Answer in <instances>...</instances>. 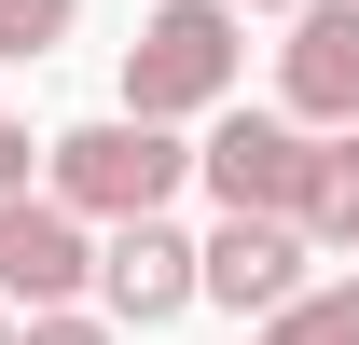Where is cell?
Wrapping results in <instances>:
<instances>
[{
	"instance_id": "cell-1",
	"label": "cell",
	"mask_w": 359,
	"mask_h": 345,
	"mask_svg": "<svg viewBox=\"0 0 359 345\" xmlns=\"http://www.w3.org/2000/svg\"><path fill=\"white\" fill-rule=\"evenodd\" d=\"M180 180H194V152H180L152 111H111V125H69V138H42V194H69L83 221L180 208Z\"/></svg>"
},
{
	"instance_id": "cell-2",
	"label": "cell",
	"mask_w": 359,
	"mask_h": 345,
	"mask_svg": "<svg viewBox=\"0 0 359 345\" xmlns=\"http://www.w3.org/2000/svg\"><path fill=\"white\" fill-rule=\"evenodd\" d=\"M235 28H249L235 0H166V14L125 42V111H152V125L222 111V97H235V69H249V42H235Z\"/></svg>"
},
{
	"instance_id": "cell-3",
	"label": "cell",
	"mask_w": 359,
	"mask_h": 345,
	"mask_svg": "<svg viewBox=\"0 0 359 345\" xmlns=\"http://www.w3.org/2000/svg\"><path fill=\"white\" fill-rule=\"evenodd\" d=\"M304 166H318V125H290V111H235L208 125V152H194V180L222 194V208H290L304 221Z\"/></svg>"
},
{
	"instance_id": "cell-4",
	"label": "cell",
	"mask_w": 359,
	"mask_h": 345,
	"mask_svg": "<svg viewBox=\"0 0 359 345\" xmlns=\"http://www.w3.org/2000/svg\"><path fill=\"white\" fill-rule=\"evenodd\" d=\"M97 276V221L69 208V194H0V304H69Z\"/></svg>"
},
{
	"instance_id": "cell-5",
	"label": "cell",
	"mask_w": 359,
	"mask_h": 345,
	"mask_svg": "<svg viewBox=\"0 0 359 345\" xmlns=\"http://www.w3.org/2000/svg\"><path fill=\"white\" fill-rule=\"evenodd\" d=\"M208 249V304H235V318H276V304L304 290V262H318V235L290 208H222V235H194Z\"/></svg>"
},
{
	"instance_id": "cell-6",
	"label": "cell",
	"mask_w": 359,
	"mask_h": 345,
	"mask_svg": "<svg viewBox=\"0 0 359 345\" xmlns=\"http://www.w3.org/2000/svg\"><path fill=\"white\" fill-rule=\"evenodd\" d=\"M276 111H290V125H359V0H290Z\"/></svg>"
},
{
	"instance_id": "cell-7",
	"label": "cell",
	"mask_w": 359,
	"mask_h": 345,
	"mask_svg": "<svg viewBox=\"0 0 359 345\" xmlns=\"http://www.w3.org/2000/svg\"><path fill=\"white\" fill-rule=\"evenodd\" d=\"M97 290H111V318H180V304H208V249H194L166 208H138V221H111Z\"/></svg>"
},
{
	"instance_id": "cell-8",
	"label": "cell",
	"mask_w": 359,
	"mask_h": 345,
	"mask_svg": "<svg viewBox=\"0 0 359 345\" xmlns=\"http://www.w3.org/2000/svg\"><path fill=\"white\" fill-rule=\"evenodd\" d=\"M249 345H359V276H304L276 318H249Z\"/></svg>"
},
{
	"instance_id": "cell-9",
	"label": "cell",
	"mask_w": 359,
	"mask_h": 345,
	"mask_svg": "<svg viewBox=\"0 0 359 345\" xmlns=\"http://www.w3.org/2000/svg\"><path fill=\"white\" fill-rule=\"evenodd\" d=\"M304 235L318 249L359 235V138H332V125H318V166H304Z\"/></svg>"
},
{
	"instance_id": "cell-10",
	"label": "cell",
	"mask_w": 359,
	"mask_h": 345,
	"mask_svg": "<svg viewBox=\"0 0 359 345\" xmlns=\"http://www.w3.org/2000/svg\"><path fill=\"white\" fill-rule=\"evenodd\" d=\"M83 0H0V55H55Z\"/></svg>"
},
{
	"instance_id": "cell-11",
	"label": "cell",
	"mask_w": 359,
	"mask_h": 345,
	"mask_svg": "<svg viewBox=\"0 0 359 345\" xmlns=\"http://www.w3.org/2000/svg\"><path fill=\"white\" fill-rule=\"evenodd\" d=\"M28 345H111V318H83V304H28Z\"/></svg>"
},
{
	"instance_id": "cell-12",
	"label": "cell",
	"mask_w": 359,
	"mask_h": 345,
	"mask_svg": "<svg viewBox=\"0 0 359 345\" xmlns=\"http://www.w3.org/2000/svg\"><path fill=\"white\" fill-rule=\"evenodd\" d=\"M28 180V125H14V97H0V194Z\"/></svg>"
},
{
	"instance_id": "cell-13",
	"label": "cell",
	"mask_w": 359,
	"mask_h": 345,
	"mask_svg": "<svg viewBox=\"0 0 359 345\" xmlns=\"http://www.w3.org/2000/svg\"><path fill=\"white\" fill-rule=\"evenodd\" d=\"M0 345H28V304H0Z\"/></svg>"
},
{
	"instance_id": "cell-14",
	"label": "cell",
	"mask_w": 359,
	"mask_h": 345,
	"mask_svg": "<svg viewBox=\"0 0 359 345\" xmlns=\"http://www.w3.org/2000/svg\"><path fill=\"white\" fill-rule=\"evenodd\" d=\"M235 14H290V0H235Z\"/></svg>"
},
{
	"instance_id": "cell-15",
	"label": "cell",
	"mask_w": 359,
	"mask_h": 345,
	"mask_svg": "<svg viewBox=\"0 0 359 345\" xmlns=\"http://www.w3.org/2000/svg\"><path fill=\"white\" fill-rule=\"evenodd\" d=\"M346 262H359V235H346Z\"/></svg>"
}]
</instances>
